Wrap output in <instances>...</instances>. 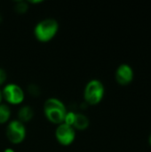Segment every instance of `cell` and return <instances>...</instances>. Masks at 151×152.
Wrapping results in <instances>:
<instances>
[{
    "mask_svg": "<svg viewBox=\"0 0 151 152\" xmlns=\"http://www.w3.org/2000/svg\"><path fill=\"white\" fill-rule=\"evenodd\" d=\"M6 137L13 144L22 142L26 137V128L22 122L18 119L12 120L6 126Z\"/></svg>",
    "mask_w": 151,
    "mask_h": 152,
    "instance_id": "4",
    "label": "cell"
},
{
    "mask_svg": "<svg viewBox=\"0 0 151 152\" xmlns=\"http://www.w3.org/2000/svg\"><path fill=\"white\" fill-rule=\"evenodd\" d=\"M28 8V3L22 0L20 1H16L15 2V5H14V10L18 12V13H24L27 12Z\"/></svg>",
    "mask_w": 151,
    "mask_h": 152,
    "instance_id": "11",
    "label": "cell"
},
{
    "mask_svg": "<svg viewBox=\"0 0 151 152\" xmlns=\"http://www.w3.org/2000/svg\"><path fill=\"white\" fill-rule=\"evenodd\" d=\"M89 118L84 115L83 113H76L75 120L72 126L75 129L78 130H85L89 126Z\"/></svg>",
    "mask_w": 151,
    "mask_h": 152,
    "instance_id": "9",
    "label": "cell"
},
{
    "mask_svg": "<svg viewBox=\"0 0 151 152\" xmlns=\"http://www.w3.org/2000/svg\"><path fill=\"white\" fill-rule=\"evenodd\" d=\"M4 152H15L12 149H11V148H7V149H5Z\"/></svg>",
    "mask_w": 151,
    "mask_h": 152,
    "instance_id": "15",
    "label": "cell"
},
{
    "mask_svg": "<svg viewBox=\"0 0 151 152\" xmlns=\"http://www.w3.org/2000/svg\"><path fill=\"white\" fill-rule=\"evenodd\" d=\"M1 91L3 99L11 104H20L24 100V92L17 84L9 83L5 85Z\"/></svg>",
    "mask_w": 151,
    "mask_h": 152,
    "instance_id": "5",
    "label": "cell"
},
{
    "mask_svg": "<svg viewBox=\"0 0 151 152\" xmlns=\"http://www.w3.org/2000/svg\"><path fill=\"white\" fill-rule=\"evenodd\" d=\"M59 30V23L53 18H46L36 23L34 35L40 42H48L53 39Z\"/></svg>",
    "mask_w": 151,
    "mask_h": 152,
    "instance_id": "2",
    "label": "cell"
},
{
    "mask_svg": "<svg viewBox=\"0 0 151 152\" xmlns=\"http://www.w3.org/2000/svg\"><path fill=\"white\" fill-rule=\"evenodd\" d=\"M44 113L50 122L59 125L64 121L67 109L61 100L52 97L44 102Z\"/></svg>",
    "mask_w": 151,
    "mask_h": 152,
    "instance_id": "1",
    "label": "cell"
},
{
    "mask_svg": "<svg viewBox=\"0 0 151 152\" xmlns=\"http://www.w3.org/2000/svg\"><path fill=\"white\" fill-rule=\"evenodd\" d=\"M149 140H150V145H151V134H150V139H149Z\"/></svg>",
    "mask_w": 151,
    "mask_h": 152,
    "instance_id": "18",
    "label": "cell"
},
{
    "mask_svg": "<svg viewBox=\"0 0 151 152\" xmlns=\"http://www.w3.org/2000/svg\"><path fill=\"white\" fill-rule=\"evenodd\" d=\"M115 78L117 82L122 86L131 83L133 79V70L132 67L126 63L120 64L116 69Z\"/></svg>",
    "mask_w": 151,
    "mask_h": 152,
    "instance_id": "7",
    "label": "cell"
},
{
    "mask_svg": "<svg viewBox=\"0 0 151 152\" xmlns=\"http://www.w3.org/2000/svg\"><path fill=\"white\" fill-rule=\"evenodd\" d=\"M75 117H76V113L72 112V111H67L65 118H64V123L69 126H72L75 120Z\"/></svg>",
    "mask_w": 151,
    "mask_h": 152,
    "instance_id": "12",
    "label": "cell"
},
{
    "mask_svg": "<svg viewBox=\"0 0 151 152\" xmlns=\"http://www.w3.org/2000/svg\"><path fill=\"white\" fill-rule=\"evenodd\" d=\"M104 86L98 79L90 80L85 87L84 90V99L91 105L98 104L104 96Z\"/></svg>",
    "mask_w": 151,
    "mask_h": 152,
    "instance_id": "3",
    "label": "cell"
},
{
    "mask_svg": "<svg viewBox=\"0 0 151 152\" xmlns=\"http://www.w3.org/2000/svg\"><path fill=\"white\" fill-rule=\"evenodd\" d=\"M28 91H29V93H30L31 94H33V95H37V94H39V92H40L39 87H38V86H36V85H30V86H28Z\"/></svg>",
    "mask_w": 151,
    "mask_h": 152,
    "instance_id": "13",
    "label": "cell"
},
{
    "mask_svg": "<svg viewBox=\"0 0 151 152\" xmlns=\"http://www.w3.org/2000/svg\"><path fill=\"white\" fill-rule=\"evenodd\" d=\"M2 100H3V96H2V91H1V89H0V104H1Z\"/></svg>",
    "mask_w": 151,
    "mask_h": 152,
    "instance_id": "17",
    "label": "cell"
},
{
    "mask_svg": "<svg viewBox=\"0 0 151 152\" xmlns=\"http://www.w3.org/2000/svg\"><path fill=\"white\" fill-rule=\"evenodd\" d=\"M34 116V110L31 108V106L29 105H24L22 107L20 108L19 111H18V118L20 122H22L23 124L25 122H28L32 119Z\"/></svg>",
    "mask_w": 151,
    "mask_h": 152,
    "instance_id": "8",
    "label": "cell"
},
{
    "mask_svg": "<svg viewBox=\"0 0 151 152\" xmlns=\"http://www.w3.org/2000/svg\"><path fill=\"white\" fill-rule=\"evenodd\" d=\"M1 21H2V16L0 15V23H1Z\"/></svg>",
    "mask_w": 151,
    "mask_h": 152,
    "instance_id": "19",
    "label": "cell"
},
{
    "mask_svg": "<svg viewBox=\"0 0 151 152\" xmlns=\"http://www.w3.org/2000/svg\"><path fill=\"white\" fill-rule=\"evenodd\" d=\"M28 2H29V3H33V4H36V3L37 4V3H41L42 1H41V0H38V1H28Z\"/></svg>",
    "mask_w": 151,
    "mask_h": 152,
    "instance_id": "16",
    "label": "cell"
},
{
    "mask_svg": "<svg viewBox=\"0 0 151 152\" xmlns=\"http://www.w3.org/2000/svg\"><path fill=\"white\" fill-rule=\"evenodd\" d=\"M55 137L58 142L61 145H70L76 138V130L72 126L62 122L59 124L55 129Z\"/></svg>",
    "mask_w": 151,
    "mask_h": 152,
    "instance_id": "6",
    "label": "cell"
},
{
    "mask_svg": "<svg viewBox=\"0 0 151 152\" xmlns=\"http://www.w3.org/2000/svg\"><path fill=\"white\" fill-rule=\"evenodd\" d=\"M11 117V110L6 104H0V124L6 123Z\"/></svg>",
    "mask_w": 151,
    "mask_h": 152,
    "instance_id": "10",
    "label": "cell"
},
{
    "mask_svg": "<svg viewBox=\"0 0 151 152\" xmlns=\"http://www.w3.org/2000/svg\"><path fill=\"white\" fill-rule=\"evenodd\" d=\"M6 77H7V73H6V71H5L3 68H0V86L3 85V84L5 82Z\"/></svg>",
    "mask_w": 151,
    "mask_h": 152,
    "instance_id": "14",
    "label": "cell"
}]
</instances>
